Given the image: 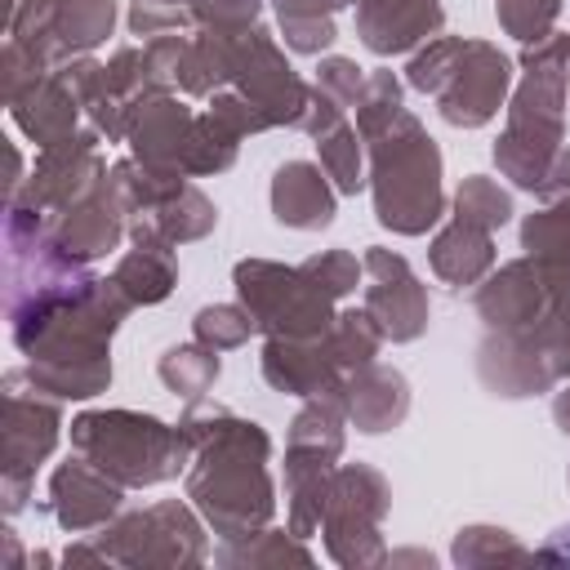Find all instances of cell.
<instances>
[{"label": "cell", "instance_id": "obj_45", "mask_svg": "<svg viewBox=\"0 0 570 570\" xmlns=\"http://www.w3.org/2000/svg\"><path fill=\"white\" fill-rule=\"evenodd\" d=\"M552 419H557V428L570 436V383H566V387L552 396Z\"/></svg>", "mask_w": 570, "mask_h": 570}, {"label": "cell", "instance_id": "obj_46", "mask_svg": "<svg viewBox=\"0 0 570 570\" xmlns=\"http://www.w3.org/2000/svg\"><path fill=\"white\" fill-rule=\"evenodd\" d=\"M4 548H9V566L18 570V566H22V552H18V539H13V530H4Z\"/></svg>", "mask_w": 570, "mask_h": 570}, {"label": "cell", "instance_id": "obj_31", "mask_svg": "<svg viewBox=\"0 0 570 570\" xmlns=\"http://www.w3.org/2000/svg\"><path fill=\"white\" fill-rule=\"evenodd\" d=\"M517 334L530 343V352L539 356V365L548 370V379L552 383H566L570 379V281H561L557 294H552V303H548V312L534 325L517 330Z\"/></svg>", "mask_w": 570, "mask_h": 570}, {"label": "cell", "instance_id": "obj_7", "mask_svg": "<svg viewBox=\"0 0 570 570\" xmlns=\"http://www.w3.org/2000/svg\"><path fill=\"white\" fill-rule=\"evenodd\" d=\"M94 543L111 566L129 570H183L205 566L209 557L205 517L183 499H165L142 512H120L116 521L94 530Z\"/></svg>", "mask_w": 570, "mask_h": 570}, {"label": "cell", "instance_id": "obj_48", "mask_svg": "<svg viewBox=\"0 0 570 570\" xmlns=\"http://www.w3.org/2000/svg\"><path fill=\"white\" fill-rule=\"evenodd\" d=\"M566 481H570V476H566Z\"/></svg>", "mask_w": 570, "mask_h": 570}, {"label": "cell", "instance_id": "obj_1", "mask_svg": "<svg viewBox=\"0 0 570 570\" xmlns=\"http://www.w3.org/2000/svg\"><path fill=\"white\" fill-rule=\"evenodd\" d=\"M178 428L191 441L187 499L218 539H245L272 525L276 485H272V436L223 405H187Z\"/></svg>", "mask_w": 570, "mask_h": 570}, {"label": "cell", "instance_id": "obj_16", "mask_svg": "<svg viewBox=\"0 0 570 570\" xmlns=\"http://www.w3.org/2000/svg\"><path fill=\"white\" fill-rule=\"evenodd\" d=\"M356 18V36L374 58L414 53L441 36L445 9L441 0H343Z\"/></svg>", "mask_w": 570, "mask_h": 570}, {"label": "cell", "instance_id": "obj_30", "mask_svg": "<svg viewBox=\"0 0 570 570\" xmlns=\"http://www.w3.org/2000/svg\"><path fill=\"white\" fill-rule=\"evenodd\" d=\"M272 9H276V22H281V36H285V49L325 53L338 40L334 13L347 9V4L343 0H272Z\"/></svg>", "mask_w": 570, "mask_h": 570}, {"label": "cell", "instance_id": "obj_28", "mask_svg": "<svg viewBox=\"0 0 570 570\" xmlns=\"http://www.w3.org/2000/svg\"><path fill=\"white\" fill-rule=\"evenodd\" d=\"M521 249L543 272L570 281V191L557 196V200H548L543 209L525 214V223H521Z\"/></svg>", "mask_w": 570, "mask_h": 570}, {"label": "cell", "instance_id": "obj_44", "mask_svg": "<svg viewBox=\"0 0 570 570\" xmlns=\"http://www.w3.org/2000/svg\"><path fill=\"white\" fill-rule=\"evenodd\" d=\"M62 566H111V561L102 557V548H98L94 534H89V543H71V548L62 552Z\"/></svg>", "mask_w": 570, "mask_h": 570}, {"label": "cell", "instance_id": "obj_21", "mask_svg": "<svg viewBox=\"0 0 570 570\" xmlns=\"http://www.w3.org/2000/svg\"><path fill=\"white\" fill-rule=\"evenodd\" d=\"M338 214V191L330 174L312 160H285L272 174V218L289 232H321Z\"/></svg>", "mask_w": 570, "mask_h": 570}, {"label": "cell", "instance_id": "obj_12", "mask_svg": "<svg viewBox=\"0 0 570 570\" xmlns=\"http://www.w3.org/2000/svg\"><path fill=\"white\" fill-rule=\"evenodd\" d=\"M98 142H102V138H98L94 129H80V134H71L67 142L45 147V151L36 156L31 178L9 196V205H27V209H36V214L49 218V214H58V209L85 200L89 191H98L102 178L111 174L107 160H102V151H98Z\"/></svg>", "mask_w": 570, "mask_h": 570}, {"label": "cell", "instance_id": "obj_34", "mask_svg": "<svg viewBox=\"0 0 570 570\" xmlns=\"http://www.w3.org/2000/svg\"><path fill=\"white\" fill-rule=\"evenodd\" d=\"M450 561L463 570H476V566H494V561H534V552L525 543H517V534L503 525H463L450 543Z\"/></svg>", "mask_w": 570, "mask_h": 570}, {"label": "cell", "instance_id": "obj_2", "mask_svg": "<svg viewBox=\"0 0 570 570\" xmlns=\"http://www.w3.org/2000/svg\"><path fill=\"white\" fill-rule=\"evenodd\" d=\"M134 312L111 276L85 294L13 325V347L27 356V379L58 401H89L111 383V334Z\"/></svg>", "mask_w": 570, "mask_h": 570}, {"label": "cell", "instance_id": "obj_27", "mask_svg": "<svg viewBox=\"0 0 570 570\" xmlns=\"http://www.w3.org/2000/svg\"><path fill=\"white\" fill-rule=\"evenodd\" d=\"M111 281L120 285V294L134 307H156L178 285V258L169 245H134L129 254H120Z\"/></svg>", "mask_w": 570, "mask_h": 570}, {"label": "cell", "instance_id": "obj_25", "mask_svg": "<svg viewBox=\"0 0 570 570\" xmlns=\"http://www.w3.org/2000/svg\"><path fill=\"white\" fill-rule=\"evenodd\" d=\"M236 40L240 31H187V49L174 76V89H183L187 98H214L218 89H232V71H236Z\"/></svg>", "mask_w": 570, "mask_h": 570}, {"label": "cell", "instance_id": "obj_29", "mask_svg": "<svg viewBox=\"0 0 570 570\" xmlns=\"http://www.w3.org/2000/svg\"><path fill=\"white\" fill-rule=\"evenodd\" d=\"M156 374H160V383H165L183 405H205V396H209V387H214V379H218V352H214L209 343H200V338L174 343V347H165Z\"/></svg>", "mask_w": 570, "mask_h": 570}, {"label": "cell", "instance_id": "obj_3", "mask_svg": "<svg viewBox=\"0 0 570 570\" xmlns=\"http://www.w3.org/2000/svg\"><path fill=\"white\" fill-rule=\"evenodd\" d=\"M370 196L374 218L396 236H423L445 214V187H441V147L423 129L414 111H401L383 134L370 142Z\"/></svg>", "mask_w": 570, "mask_h": 570}, {"label": "cell", "instance_id": "obj_10", "mask_svg": "<svg viewBox=\"0 0 570 570\" xmlns=\"http://www.w3.org/2000/svg\"><path fill=\"white\" fill-rule=\"evenodd\" d=\"M62 432V410L58 396L40 392L27 370L4 374V423H0V441H4V512L18 517L27 508V490L36 481V468L53 454Z\"/></svg>", "mask_w": 570, "mask_h": 570}, {"label": "cell", "instance_id": "obj_38", "mask_svg": "<svg viewBox=\"0 0 570 570\" xmlns=\"http://www.w3.org/2000/svg\"><path fill=\"white\" fill-rule=\"evenodd\" d=\"M494 18L512 40L539 45V40H548L557 31L561 0H494Z\"/></svg>", "mask_w": 570, "mask_h": 570}, {"label": "cell", "instance_id": "obj_13", "mask_svg": "<svg viewBox=\"0 0 570 570\" xmlns=\"http://www.w3.org/2000/svg\"><path fill=\"white\" fill-rule=\"evenodd\" d=\"M361 263H365V281H370L361 307L370 312V321L383 330L387 343H414L432 321L428 285L414 276V267L401 254H392L383 245H370Z\"/></svg>", "mask_w": 570, "mask_h": 570}, {"label": "cell", "instance_id": "obj_36", "mask_svg": "<svg viewBox=\"0 0 570 570\" xmlns=\"http://www.w3.org/2000/svg\"><path fill=\"white\" fill-rule=\"evenodd\" d=\"M401 111H405V102H401V80H396L387 67H374V71L365 76L361 98H356V134L370 142V138L383 134Z\"/></svg>", "mask_w": 570, "mask_h": 570}, {"label": "cell", "instance_id": "obj_8", "mask_svg": "<svg viewBox=\"0 0 570 570\" xmlns=\"http://www.w3.org/2000/svg\"><path fill=\"white\" fill-rule=\"evenodd\" d=\"M236 298L263 338H316L334 325V298L303 272L272 258H240L232 267Z\"/></svg>", "mask_w": 570, "mask_h": 570}, {"label": "cell", "instance_id": "obj_43", "mask_svg": "<svg viewBox=\"0 0 570 570\" xmlns=\"http://www.w3.org/2000/svg\"><path fill=\"white\" fill-rule=\"evenodd\" d=\"M534 561H543V566H570V525H561V530L534 552Z\"/></svg>", "mask_w": 570, "mask_h": 570}, {"label": "cell", "instance_id": "obj_40", "mask_svg": "<svg viewBox=\"0 0 570 570\" xmlns=\"http://www.w3.org/2000/svg\"><path fill=\"white\" fill-rule=\"evenodd\" d=\"M134 36H169V31H196L191 0H134L129 9Z\"/></svg>", "mask_w": 570, "mask_h": 570}, {"label": "cell", "instance_id": "obj_33", "mask_svg": "<svg viewBox=\"0 0 570 570\" xmlns=\"http://www.w3.org/2000/svg\"><path fill=\"white\" fill-rule=\"evenodd\" d=\"M361 134H356V125H347V120H338L334 129H325L321 138H316V156H321V169L330 174V183H334V191L338 196H356V191H365L370 183H365V165H361Z\"/></svg>", "mask_w": 570, "mask_h": 570}, {"label": "cell", "instance_id": "obj_14", "mask_svg": "<svg viewBox=\"0 0 570 570\" xmlns=\"http://www.w3.org/2000/svg\"><path fill=\"white\" fill-rule=\"evenodd\" d=\"M125 508V485L94 468L85 454H71L49 476V512L67 534H94L116 521Z\"/></svg>", "mask_w": 570, "mask_h": 570}, {"label": "cell", "instance_id": "obj_39", "mask_svg": "<svg viewBox=\"0 0 570 570\" xmlns=\"http://www.w3.org/2000/svg\"><path fill=\"white\" fill-rule=\"evenodd\" d=\"M298 267H303L334 303L347 298V294H356V285H361V276H365V263H361L356 254H347V249H321V254L303 258Z\"/></svg>", "mask_w": 570, "mask_h": 570}, {"label": "cell", "instance_id": "obj_23", "mask_svg": "<svg viewBox=\"0 0 570 570\" xmlns=\"http://www.w3.org/2000/svg\"><path fill=\"white\" fill-rule=\"evenodd\" d=\"M334 468H338V454H325V450H312V445H294V441L285 445V517H289V530L298 539L321 530Z\"/></svg>", "mask_w": 570, "mask_h": 570}, {"label": "cell", "instance_id": "obj_35", "mask_svg": "<svg viewBox=\"0 0 570 570\" xmlns=\"http://www.w3.org/2000/svg\"><path fill=\"white\" fill-rule=\"evenodd\" d=\"M512 214H517L512 209V196L494 178H485V174H468L459 183V191H454V218L476 223L485 232H499L503 223H512Z\"/></svg>", "mask_w": 570, "mask_h": 570}, {"label": "cell", "instance_id": "obj_5", "mask_svg": "<svg viewBox=\"0 0 570 570\" xmlns=\"http://www.w3.org/2000/svg\"><path fill=\"white\" fill-rule=\"evenodd\" d=\"M71 450L102 468L125 490H147L174 481L191 463V441L183 428L160 423L138 410H85L71 419Z\"/></svg>", "mask_w": 570, "mask_h": 570}, {"label": "cell", "instance_id": "obj_11", "mask_svg": "<svg viewBox=\"0 0 570 570\" xmlns=\"http://www.w3.org/2000/svg\"><path fill=\"white\" fill-rule=\"evenodd\" d=\"M232 89L245 94V98L258 107V116L267 120V129H303L312 85L289 67L285 49L272 40L267 27L240 31Z\"/></svg>", "mask_w": 570, "mask_h": 570}, {"label": "cell", "instance_id": "obj_24", "mask_svg": "<svg viewBox=\"0 0 570 570\" xmlns=\"http://www.w3.org/2000/svg\"><path fill=\"white\" fill-rule=\"evenodd\" d=\"M494 258H499L494 232H485V227H476V223H463V218H450V223L432 236V245H428L432 272H436L445 285H454V289L481 285V281L494 272Z\"/></svg>", "mask_w": 570, "mask_h": 570}, {"label": "cell", "instance_id": "obj_4", "mask_svg": "<svg viewBox=\"0 0 570 570\" xmlns=\"http://www.w3.org/2000/svg\"><path fill=\"white\" fill-rule=\"evenodd\" d=\"M405 85L428 94L445 125L454 129H481L499 116L512 89V62L490 40H463V36H436L423 49H414L405 67Z\"/></svg>", "mask_w": 570, "mask_h": 570}, {"label": "cell", "instance_id": "obj_47", "mask_svg": "<svg viewBox=\"0 0 570 570\" xmlns=\"http://www.w3.org/2000/svg\"><path fill=\"white\" fill-rule=\"evenodd\" d=\"M566 85H570V49H566Z\"/></svg>", "mask_w": 570, "mask_h": 570}, {"label": "cell", "instance_id": "obj_19", "mask_svg": "<svg viewBox=\"0 0 570 570\" xmlns=\"http://www.w3.org/2000/svg\"><path fill=\"white\" fill-rule=\"evenodd\" d=\"M9 111H13V125H18L40 151L67 142L71 134H80L76 120L85 116L76 89L62 80L58 67H49V71H40L31 85H22V89L9 98Z\"/></svg>", "mask_w": 570, "mask_h": 570}, {"label": "cell", "instance_id": "obj_20", "mask_svg": "<svg viewBox=\"0 0 570 570\" xmlns=\"http://www.w3.org/2000/svg\"><path fill=\"white\" fill-rule=\"evenodd\" d=\"M338 396H343L347 423H356V432H365V436L392 432L410 414V383H405V374L392 370V365H379V361L356 365L338 383Z\"/></svg>", "mask_w": 570, "mask_h": 570}, {"label": "cell", "instance_id": "obj_18", "mask_svg": "<svg viewBox=\"0 0 570 570\" xmlns=\"http://www.w3.org/2000/svg\"><path fill=\"white\" fill-rule=\"evenodd\" d=\"M191 125H196V111H191L174 89L147 94V98H138V102L129 107V125H125L129 156H134L138 165L183 174V156H187V142H191Z\"/></svg>", "mask_w": 570, "mask_h": 570}, {"label": "cell", "instance_id": "obj_22", "mask_svg": "<svg viewBox=\"0 0 570 570\" xmlns=\"http://www.w3.org/2000/svg\"><path fill=\"white\" fill-rule=\"evenodd\" d=\"M214 227H218V209L191 183H183L169 196H160L156 205L129 214V240L134 245H169V249H178L187 240L209 236Z\"/></svg>", "mask_w": 570, "mask_h": 570}, {"label": "cell", "instance_id": "obj_42", "mask_svg": "<svg viewBox=\"0 0 570 570\" xmlns=\"http://www.w3.org/2000/svg\"><path fill=\"white\" fill-rule=\"evenodd\" d=\"M316 89H325L343 111L347 107H356V98H361V89H365V67H356L352 58H338V53H330V58H321V67H316V80H312Z\"/></svg>", "mask_w": 570, "mask_h": 570}, {"label": "cell", "instance_id": "obj_15", "mask_svg": "<svg viewBox=\"0 0 570 570\" xmlns=\"http://www.w3.org/2000/svg\"><path fill=\"white\" fill-rule=\"evenodd\" d=\"M557 285L561 276L543 272L534 258H512L476 285L472 307L485 321V330H525L548 312Z\"/></svg>", "mask_w": 570, "mask_h": 570}, {"label": "cell", "instance_id": "obj_41", "mask_svg": "<svg viewBox=\"0 0 570 570\" xmlns=\"http://www.w3.org/2000/svg\"><path fill=\"white\" fill-rule=\"evenodd\" d=\"M263 0H191V22L205 31H249L258 27Z\"/></svg>", "mask_w": 570, "mask_h": 570}, {"label": "cell", "instance_id": "obj_17", "mask_svg": "<svg viewBox=\"0 0 570 570\" xmlns=\"http://www.w3.org/2000/svg\"><path fill=\"white\" fill-rule=\"evenodd\" d=\"M125 218H129V205H125V196L116 191V183H111V174H107L98 191H89L85 200H76V205H67V209L49 214V218H45V232H49L53 245L67 249L71 258L94 263V258L111 254V249L125 240V232H129Z\"/></svg>", "mask_w": 570, "mask_h": 570}, {"label": "cell", "instance_id": "obj_26", "mask_svg": "<svg viewBox=\"0 0 570 570\" xmlns=\"http://www.w3.org/2000/svg\"><path fill=\"white\" fill-rule=\"evenodd\" d=\"M116 27V0H58L49 27V62L62 67L71 58L94 53Z\"/></svg>", "mask_w": 570, "mask_h": 570}, {"label": "cell", "instance_id": "obj_32", "mask_svg": "<svg viewBox=\"0 0 570 570\" xmlns=\"http://www.w3.org/2000/svg\"><path fill=\"white\" fill-rule=\"evenodd\" d=\"M218 566H236V570H258V566H312V552L298 543L294 530H254L245 539H223L214 552Z\"/></svg>", "mask_w": 570, "mask_h": 570}, {"label": "cell", "instance_id": "obj_6", "mask_svg": "<svg viewBox=\"0 0 570 570\" xmlns=\"http://www.w3.org/2000/svg\"><path fill=\"white\" fill-rule=\"evenodd\" d=\"M383 343L387 338L370 321V312L352 307V312H338L334 325L316 338H267L258 370H263L267 387H276V392L316 396V392H330L334 383H343L356 365H370Z\"/></svg>", "mask_w": 570, "mask_h": 570}, {"label": "cell", "instance_id": "obj_37", "mask_svg": "<svg viewBox=\"0 0 570 570\" xmlns=\"http://www.w3.org/2000/svg\"><path fill=\"white\" fill-rule=\"evenodd\" d=\"M191 334L214 352H232V347H245L249 334H258V325L245 312V303H209L191 316Z\"/></svg>", "mask_w": 570, "mask_h": 570}, {"label": "cell", "instance_id": "obj_9", "mask_svg": "<svg viewBox=\"0 0 570 570\" xmlns=\"http://www.w3.org/2000/svg\"><path fill=\"white\" fill-rule=\"evenodd\" d=\"M392 508V490L379 468L370 463H338L321 517L325 552L334 566L347 570H370L387 566V543H383V517Z\"/></svg>", "mask_w": 570, "mask_h": 570}]
</instances>
